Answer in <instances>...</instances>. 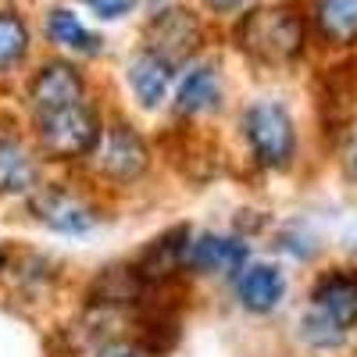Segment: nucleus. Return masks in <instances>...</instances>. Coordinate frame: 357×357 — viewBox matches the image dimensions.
<instances>
[{"instance_id": "12", "label": "nucleus", "mask_w": 357, "mask_h": 357, "mask_svg": "<svg viewBox=\"0 0 357 357\" xmlns=\"http://www.w3.org/2000/svg\"><path fill=\"white\" fill-rule=\"evenodd\" d=\"M178 114H211L222 107V79L215 65H197L183 75L175 89Z\"/></svg>"}, {"instance_id": "10", "label": "nucleus", "mask_w": 357, "mask_h": 357, "mask_svg": "<svg viewBox=\"0 0 357 357\" xmlns=\"http://www.w3.org/2000/svg\"><path fill=\"white\" fill-rule=\"evenodd\" d=\"M43 36L54 47L72 50V54H86V57H97L104 50L100 33H93L72 8H50L47 18H43Z\"/></svg>"}, {"instance_id": "13", "label": "nucleus", "mask_w": 357, "mask_h": 357, "mask_svg": "<svg viewBox=\"0 0 357 357\" xmlns=\"http://www.w3.org/2000/svg\"><path fill=\"white\" fill-rule=\"evenodd\" d=\"M311 22L333 47L357 43V0H311Z\"/></svg>"}, {"instance_id": "18", "label": "nucleus", "mask_w": 357, "mask_h": 357, "mask_svg": "<svg viewBox=\"0 0 357 357\" xmlns=\"http://www.w3.org/2000/svg\"><path fill=\"white\" fill-rule=\"evenodd\" d=\"M86 8L93 11L100 22H118L139 8V0H86Z\"/></svg>"}, {"instance_id": "6", "label": "nucleus", "mask_w": 357, "mask_h": 357, "mask_svg": "<svg viewBox=\"0 0 357 357\" xmlns=\"http://www.w3.org/2000/svg\"><path fill=\"white\" fill-rule=\"evenodd\" d=\"M97 161H100V172L114 183H132L146 172V143L129 129V126H111L107 132H100V143H97Z\"/></svg>"}, {"instance_id": "15", "label": "nucleus", "mask_w": 357, "mask_h": 357, "mask_svg": "<svg viewBox=\"0 0 357 357\" xmlns=\"http://www.w3.org/2000/svg\"><path fill=\"white\" fill-rule=\"evenodd\" d=\"M36 186V161L15 132H0V193H29Z\"/></svg>"}, {"instance_id": "20", "label": "nucleus", "mask_w": 357, "mask_h": 357, "mask_svg": "<svg viewBox=\"0 0 357 357\" xmlns=\"http://www.w3.org/2000/svg\"><path fill=\"white\" fill-rule=\"evenodd\" d=\"M254 4V0H204V8L211 15H240Z\"/></svg>"}, {"instance_id": "16", "label": "nucleus", "mask_w": 357, "mask_h": 357, "mask_svg": "<svg viewBox=\"0 0 357 357\" xmlns=\"http://www.w3.org/2000/svg\"><path fill=\"white\" fill-rule=\"evenodd\" d=\"M175 264H186V229L168 232L165 240H158L151 250L143 254V268L139 279L154 282V279H168L175 272Z\"/></svg>"}, {"instance_id": "17", "label": "nucleus", "mask_w": 357, "mask_h": 357, "mask_svg": "<svg viewBox=\"0 0 357 357\" xmlns=\"http://www.w3.org/2000/svg\"><path fill=\"white\" fill-rule=\"evenodd\" d=\"M29 54V25L18 11L0 8V72H15Z\"/></svg>"}, {"instance_id": "3", "label": "nucleus", "mask_w": 357, "mask_h": 357, "mask_svg": "<svg viewBox=\"0 0 357 357\" xmlns=\"http://www.w3.org/2000/svg\"><path fill=\"white\" fill-rule=\"evenodd\" d=\"M36 136L43 143V151L54 158H82L93 154L100 143V118L86 100L54 107L36 114Z\"/></svg>"}, {"instance_id": "4", "label": "nucleus", "mask_w": 357, "mask_h": 357, "mask_svg": "<svg viewBox=\"0 0 357 357\" xmlns=\"http://www.w3.org/2000/svg\"><path fill=\"white\" fill-rule=\"evenodd\" d=\"M204 47V18L193 8H161L143 25V50L158 54L172 68L186 65L190 57Z\"/></svg>"}, {"instance_id": "14", "label": "nucleus", "mask_w": 357, "mask_h": 357, "mask_svg": "<svg viewBox=\"0 0 357 357\" xmlns=\"http://www.w3.org/2000/svg\"><path fill=\"white\" fill-rule=\"evenodd\" d=\"M129 86H132V93L143 107H158L168 93V82H172V65L161 61L158 54L151 50H139L132 61H129Z\"/></svg>"}, {"instance_id": "9", "label": "nucleus", "mask_w": 357, "mask_h": 357, "mask_svg": "<svg viewBox=\"0 0 357 357\" xmlns=\"http://www.w3.org/2000/svg\"><path fill=\"white\" fill-rule=\"evenodd\" d=\"M186 264L204 275H232L247 264V243L232 240V236L204 232L193 243H186Z\"/></svg>"}, {"instance_id": "5", "label": "nucleus", "mask_w": 357, "mask_h": 357, "mask_svg": "<svg viewBox=\"0 0 357 357\" xmlns=\"http://www.w3.org/2000/svg\"><path fill=\"white\" fill-rule=\"evenodd\" d=\"M243 132H247V143H250L257 165L275 168V172L289 168V161L296 154V132H293V118L282 104L261 100V104L247 107Z\"/></svg>"}, {"instance_id": "22", "label": "nucleus", "mask_w": 357, "mask_h": 357, "mask_svg": "<svg viewBox=\"0 0 357 357\" xmlns=\"http://www.w3.org/2000/svg\"><path fill=\"white\" fill-rule=\"evenodd\" d=\"M4 261H8V254H4V247H0V268H4Z\"/></svg>"}, {"instance_id": "8", "label": "nucleus", "mask_w": 357, "mask_h": 357, "mask_svg": "<svg viewBox=\"0 0 357 357\" xmlns=\"http://www.w3.org/2000/svg\"><path fill=\"white\" fill-rule=\"evenodd\" d=\"M33 211L43 225H50L54 232H68V236H79V232H89L93 229V207L82 204L79 197H72L68 190L61 186H50L43 193H36L33 200Z\"/></svg>"}, {"instance_id": "19", "label": "nucleus", "mask_w": 357, "mask_h": 357, "mask_svg": "<svg viewBox=\"0 0 357 357\" xmlns=\"http://www.w3.org/2000/svg\"><path fill=\"white\" fill-rule=\"evenodd\" d=\"M340 161H343V172L357 183V118L343 129V136H340Z\"/></svg>"}, {"instance_id": "2", "label": "nucleus", "mask_w": 357, "mask_h": 357, "mask_svg": "<svg viewBox=\"0 0 357 357\" xmlns=\"http://www.w3.org/2000/svg\"><path fill=\"white\" fill-rule=\"evenodd\" d=\"M354 321H357V272L325 275L311 293L304 336L314 347H340Z\"/></svg>"}, {"instance_id": "7", "label": "nucleus", "mask_w": 357, "mask_h": 357, "mask_svg": "<svg viewBox=\"0 0 357 357\" xmlns=\"http://www.w3.org/2000/svg\"><path fill=\"white\" fill-rule=\"evenodd\" d=\"M86 100V79L75 65L68 61H47L33 82H29V104H33V114L40 111H54V107H68Z\"/></svg>"}, {"instance_id": "1", "label": "nucleus", "mask_w": 357, "mask_h": 357, "mask_svg": "<svg viewBox=\"0 0 357 357\" xmlns=\"http://www.w3.org/2000/svg\"><path fill=\"white\" fill-rule=\"evenodd\" d=\"M232 40L250 61L282 68L304 54L307 29H304V18L286 4H250L236 18Z\"/></svg>"}, {"instance_id": "21", "label": "nucleus", "mask_w": 357, "mask_h": 357, "mask_svg": "<svg viewBox=\"0 0 357 357\" xmlns=\"http://www.w3.org/2000/svg\"><path fill=\"white\" fill-rule=\"evenodd\" d=\"M97 357H146L139 347H129V343H107Z\"/></svg>"}, {"instance_id": "11", "label": "nucleus", "mask_w": 357, "mask_h": 357, "mask_svg": "<svg viewBox=\"0 0 357 357\" xmlns=\"http://www.w3.org/2000/svg\"><path fill=\"white\" fill-rule=\"evenodd\" d=\"M236 293H240V304L247 311L268 314V311H275L279 301L286 296V279L275 264H254V268H243L240 272Z\"/></svg>"}]
</instances>
